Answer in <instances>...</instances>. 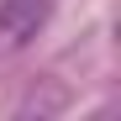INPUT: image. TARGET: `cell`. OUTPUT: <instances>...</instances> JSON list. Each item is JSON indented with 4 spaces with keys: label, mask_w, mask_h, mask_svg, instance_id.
Wrapping results in <instances>:
<instances>
[{
    "label": "cell",
    "mask_w": 121,
    "mask_h": 121,
    "mask_svg": "<svg viewBox=\"0 0 121 121\" xmlns=\"http://www.w3.org/2000/svg\"><path fill=\"white\" fill-rule=\"evenodd\" d=\"M53 21V0H0V53H21Z\"/></svg>",
    "instance_id": "1"
}]
</instances>
